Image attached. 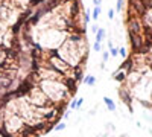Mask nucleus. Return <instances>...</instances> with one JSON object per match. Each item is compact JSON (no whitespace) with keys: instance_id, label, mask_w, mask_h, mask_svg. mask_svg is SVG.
Wrapping results in <instances>:
<instances>
[{"instance_id":"obj_1","label":"nucleus","mask_w":152,"mask_h":137,"mask_svg":"<svg viewBox=\"0 0 152 137\" xmlns=\"http://www.w3.org/2000/svg\"><path fill=\"white\" fill-rule=\"evenodd\" d=\"M37 85L41 88L44 94L49 98L53 105L56 107H64L66 102L73 96V93L69 90L64 81H53V79H40Z\"/></svg>"},{"instance_id":"obj_2","label":"nucleus","mask_w":152,"mask_h":137,"mask_svg":"<svg viewBox=\"0 0 152 137\" xmlns=\"http://www.w3.org/2000/svg\"><path fill=\"white\" fill-rule=\"evenodd\" d=\"M69 31H61L55 28H38V37L35 41L40 44L41 49L47 52H55L69 37Z\"/></svg>"},{"instance_id":"obj_3","label":"nucleus","mask_w":152,"mask_h":137,"mask_svg":"<svg viewBox=\"0 0 152 137\" xmlns=\"http://www.w3.org/2000/svg\"><path fill=\"white\" fill-rule=\"evenodd\" d=\"M56 55L59 58H62L70 67H78V66H84V62L87 61V58H84L79 52L78 43H76L75 37L72 34H69V37L62 41V44L55 50Z\"/></svg>"},{"instance_id":"obj_4","label":"nucleus","mask_w":152,"mask_h":137,"mask_svg":"<svg viewBox=\"0 0 152 137\" xmlns=\"http://www.w3.org/2000/svg\"><path fill=\"white\" fill-rule=\"evenodd\" d=\"M26 98H28L29 102L32 105H35V107H47V105H53L50 101H49V98L44 94V92H43L37 84L31 87V90L28 92Z\"/></svg>"},{"instance_id":"obj_5","label":"nucleus","mask_w":152,"mask_h":137,"mask_svg":"<svg viewBox=\"0 0 152 137\" xmlns=\"http://www.w3.org/2000/svg\"><path fill=\"white\" fill-rule=\"evenodd\" d=\"M126 29H128V34H143L145 31V26L143 22L140 17H135V15H128L126 17Z\"/></svg>"},{"instance_id":"obj_6","label":"nucleus","mask_w":152,"mask_h":137,"mask_svg":"<svg viewBox=\"0 0 152 137\" xmlns=\"http://www.w3.org/2000/svg\"><path fill=\"white\" fill-rule=\"evenodd\" d=\"M119 98L122 99V102L125 104V105H128L129 108H131V102H132V93H131V90H129V88L125 85L120 87L119 88Z\"/></svg>"},{"instance_id":"obj_7","label":"nucleus","mask_w":152,"mask_h":137,"mask_svg":"<svg viewBox=\"0 0 152 137\" xmlns=\"http://www.w3.org/2000/svg\"><path fill=\"white\" fill-rule=\"evenodd\" d=\"M126 75H128V73L125 70H119V68H117V72H114V75H113V79L116 82L123 84L125 81H126Z\"/></svg>"},{"instance_id":"obj_8","label":"nucleus","mask_w":152,"mask_h":137,"mask_svg":"<svg viewBox=\"0 0 152 137\" xmlns=\"http://www.w3.org/2000/svg\"><path fill=\"white\" fill-rule=\"evenodd\" d=\"M104 104L107 105V108H108V111H116V104H114V101H113V99L111 98H108V96H104Z\"/></svg>"},{"instance_id":"obj_9","label":"nucleus","mask_w":152,"mask_h":137,"mask_svg":"<svg viewBox=\"0 0 152 137\" xmlns=\"http://www.w3.org/2000/svg\"><path fill=\"white\" fill-rule=\"evenodd\" d=\"M9 32V26H6L3 22H0V44H2L3 38L6 37V34Z\"/></svg>"},{"instance_id":"obj_10","label":"nucleus","mask_w":152,"mask_h":137,"mask_svg":"<svg viewBox=\"0 0 152 137\" xmlns=\"http://www.w3.org/2000/svg\"><path fill=\"white\" fill-rule=\"evenodd\" d=\"M82 81H84L85 85H88V87L96 85V76H93V75H87V76H84Z\"/></svg>"},{"instance_id":"obj_11","label":"nucleus","mask_w":152,"mask_h":137,"mask_svg":"<svg viewBox=\"0 0 152 137\" xmlns=\"http://www.w3.org/2000/svg\"><path fill=\"white\" fill-rule=\"evenodd\" d=\"M94 35H96V41H97V43H102V41H104V38H105V35H107V32H105L104 28H99Z\"/></svg>"},{"instance_id":"obj_12","label":"nucleus","mask_w":152,"mask_h":137,"mask_svg":"<svg viewBox=\"0 0 152 137\" xmlns=\"http://www.w3.org/2000/svg\"><path fill=\"white\" fill-rule=\"evenodd\" d=\"M82 104H84V99L82 98H78V99H75V101H72L70 108H72V110H79L81 107H82Z\"/></svg>"},{"instance_id":"obj_13","label":"nucleus","mask_w":152,"mask_h":137,"mask_svg":"<svg viewBox=\"0 0 152 137\" xmlns=\"http://www.w3.org/2000/svg\"><path fill=\"white\" fill-rule=\"evenodd\" d=\"M100 12H102V9H100V6H94L93 8V11H91V20H99V15H100Z\"/></svg>"},{"instance_id":"obj_14","label":"nucleus","mask_w":152,"mask_h":137,"mask_svg":"<svg viewBox=\"0 0 152 137\" xmlns=\"http://www.w3.org/2000/svg\"><path fill=\"white\" fill-rule=\"evenodd\" d=\"M123 5H125V0H117V3H116V9H114V11H116V12H122Z\"/></svg>"},{"instance_id":"obj_15","label":"nucleus","mask_w":152,"mask_h":137,"mask_svg":"<svg viewBox=\"0 0 152 137\" xmlns=\"http://www.w3.org/2000/svg\"><path fill=\"white\" fill-rule=\"evenodd\" d=\"M108 60H110V52L104 50V52H102V62H105V64H107Z\"/></svg>"},{"instance_id":"obj_16","label":"nucleus","mask_w":152,"mask_h":137,"mask_svg":"<svg viewBox=\"0 0 152 137\" xmlns=\"http://www.w3.org/2000/svg\"><path fill=\"white\" fill-rule=\"evenodd\" d=\"M119 55V47H110V56H117Z\"/></svg>"},{"instance_id":"obj_17","label":"nucleus","mask_w":152,"mask_h":137,"mask_svg":"<svg viewBox=\"0 0 152 137\" xmlns=\"http://www.w3.org/2000/svg\"><path fill=\"white\" fill-rule=\"evenodd\" d=\"M119 55H120V56L123 58V60H125V58L128 56V52H126V49H125V47H119Z\"/></svg>"},{"instance_id":"obj_18","label":"nucleus","mask_w":152,"mask_h":137,"mask_svg":"<svg viewBox=\"0 0 152 137\" xmlns=\"http://www.w3.org/2000/svg\"><path fill=\"white\" fill-rule=\"evenodd\" d=\"M64 128H66V123L64 122H59V123H56L55 126H53V130H56V131H62Z\"/></svg>"},{"instance_id":"obj_19","label":"nucleus","mask_w":152,"mask_h":137,"mask_svg":"<svg viewBox=\"0 0 152 137\" xmlns=\"http://www.w3.org/2000/svg\"><path fill=\"white\" fill-rule=\"evenodd\" d=\"M93 50H94V52H102V43H97V41H94Z\"/></svg>"},{"instance_id":"obj_20","label":"nucleus","mask_w":152,"mask_h":137,"mask_svg":"<svg viewBox=\"0 0 152 137\" xmlns=\"http://www.w3.org/2000/svg\"><path fill=\"white\" fill-rule=\"evenodd\" d=\"M114 15H116V11H114V8H110V9H108V18H110V20H114Z\"/></svg>"},{"instance_id":"obj_21","label":"nucleus","mask_w":152,"mask_h":137,"mask_svg":"<svg viewBox=\"0 0 152 137\" xmlns=\"http://www.w3.org/2000/svg\"><path fill=\"white\" fill-rule=\"evenodd\" d=\"M97 29H99V28H97L96 24H93V26H91V32H93V34H96V32H97Z\"/></svg>"},{"instance_id":"obj_22","label":"nucleus","mask_w":152,"mask_h":137,"mask_svg":"<svg viewBox=\"0 0 152 137\" xmlns=\"http://www.w3.org/2000/svg\"><path fill=\"white\" fill-rule=\"evenodd\" d=\"M93 3H94V6H100L102 0H93Z\"/></svg>"},{"instance_id":"obj_23","label":"nucleus","mask_w":152,"mask_h":137,"mask_svg":"<svg viewBox=\"0 0 152 137\" xmlns=\"http://www.w3.org/2000/svg\"><path fill=\"white\" fill-rule=\"evenodd\" d=\"M120 137H128V136H120Z\"/></svg>"}]
</instances>
